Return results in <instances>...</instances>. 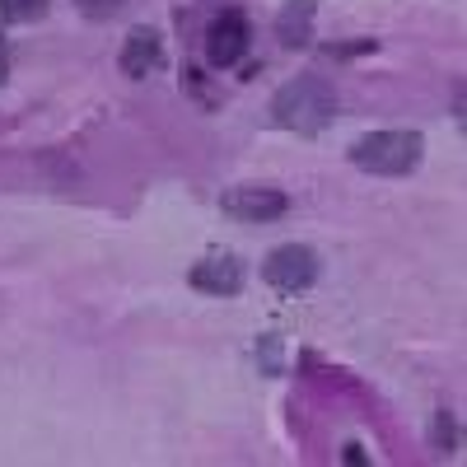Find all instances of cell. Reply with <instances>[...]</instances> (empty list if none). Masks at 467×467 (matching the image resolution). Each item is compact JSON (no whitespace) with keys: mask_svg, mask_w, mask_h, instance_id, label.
I'll return each instance as SVG.
<instances>
[{"mask_svg":"<svg viewBox=\"0 0 467 467\" xmlns=\"http://www.w3.org/2000/svg\"><path fill=\"white\" fill-rule=\"evenodd\" d=\"M332 117H337V89L323 75H299V80L281 85L276 99H271V122L285 131H299V136H318Z\"/></svg>","mask_w":467,"mask_h":467,"instance_id":"cell-1","label":"cell"},{"mask_svg":"<svg viewBox=\"0 0 467 467\" xmlns=\"http://www.w3.org/2000/svg\"><path fill=\"white\" fill-rule=\"evenodd\" d=\"M425 160V136L420 131H369L350 145V164L383 178H407Z\"/></svg>","mask_w":467,"mask_h":467,"instance_id":"cell-2","label":"cell"},{"mask_svg":"<svg viewBox=\"0 0 467 467\" xmlns=\"http://www.w3.org/2000/svg\"><path fill=\"white\" fill-rule=\"evenodd\" d=\"M262 276L271 290H281V295H299L318 281V253L314 248H304V244H281L276 253H271L262 262Z\"/></svg>","mask_w":467,"mask_h":467,"instance_id":"cell-3","label":"cell"},{"mask_svg":"<svg viewBox=\"0 0 467 467\" xmlns=\"http://www.w3.org/2000/svg\"><path fill=\"white\" fill-rule=\"evenodd\" d=\"M220 206H224V215L244 220V224H266V220L290 211L285 192H276V187H229L220 197Z\"/></svg>","mask_w":467,"mask_h":467,"instance_id":"cell-4","label":"cell"},{"mask_svg":"<svg viewBox=\"0 0 467 467\" xmlns=\"http://www.w3.org/2000/svg\"><path fill=\"white\" fill-rule=\"evenodd\" d=\"M248 37H253V33H248L244 10H224V15L206 28V57H211V66L229 70L234 61L248 52Z\"/></svg>","mask_w":467,"mask_h":467,"instance_id":"cell-5","label":"cell"},{"mask_svg":"<svg viewBox=\"0 0 467 467\" xmlns=\"http://www.w3.org/2000/svg\"><path fill=\"white\" fill-rule=\"evenodd\" d=\"M117 66H122L131 80H145V75L160 70V66H164V37H160V28L136 24V28L127 33L122 52H117Z\"/></svg>","mask_w":467,"mask_h":467,"instance_id":"cell-6","label":"cell"},{"mask_svg":"<svg viewBox=\"0 0 467 467\" xmlns=\"http://www.w3.org/2000/svg\"><path fill=\"white\" fill-rule=\"evenodd\" d=\"M192 285H197L202 295H239L244 290V262L229 257V253H215V257H202L197 266H192Z\"/></svg>","mask_w":467,"mask_h":467,"instance_id":"cell-7","label":"cell"},{"mask_svg":"<svg viewBox=\"0 0 467 467\" xmlns=\"http://www.w3.org/2000/svg\"><path fill=\"white\" fill-rule=\"evenodd\" d=\"M308 24H314V0H290L276 19V33L285 47H304L308 43Z\"/></svg>","mask_w":467,"mask_h":467,"instance_id":"cell-8","label":"cell"},{"mask_svg":"<svg viewBox=\"0 0 467 467\" xmlns=\"http://www.w3.org/2000/svg\"><path fill=\"white\" fill-rule=\"evenodd\" d=\"M52 10V0H0V15L10 24H37Z\"/></svg>","mask_w":467,"mask_h":467,"instance_id":"cell-9","label":"cell"},{"mask_svg":"<svg viewBox=\"0 0 467 467\" xmlns=\"http://www.w3.org/2000/svg\"><path fill=\"white\" fill-rule=\"evenodd\" d=\"M122 5H127V0H75V10L89 15V19H112Z\"/></svg>","mask_w":467,"mask_h":467,"instance_id":"cell-10","label":"cell"},{"mask_svg":"<svg viewBox=\"0 0 467 467\" xmlns=\"http://www.w3.org/2000/svg\"><path fill=\"white\" fill-rule=\"evenodd\" d=\"M435 444H440V453H453L458 449V431H453V416L449 411L435 416Z\"/></svg>","mask_w":467,"mask_h":467,"instance_id":"cell-11","label":"cell"},{"mask_svg":"<svg viewBox=\"0 0 467 467\" xmlns=\"http://www.w3.org/2000/svg\"><path fill=\"white\" fill-rule=\"evenodd\" d=\"M5 75H10V57H5V37H0V85H5Z\"/></svg>","mask_w":467,"mask_h":467,"instance_id":"cell-12","label":"cell"}]
</instances>
